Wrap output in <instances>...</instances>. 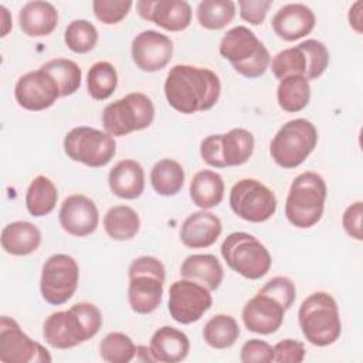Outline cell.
Masks as SVG:
<instances>
[{"mask_svg": "<svg viewBox=\"0 0 363 363\" xmlns=\"http://www.w3.org/2000/svg\"><path fill=\"white\" fill-rule=\"evenodd\" d=\"M64 152L74 162L89 167H102L113 159L116 142L108 132L89 126H77L65 135Z\"/></svg>", "mask_w": 363, "mask_h": 363, "instance_id": "11", "label": "cell"}, {"mask_svg": "<svg viewBox=\"0 0 363 363\" xmlns=\"http://www.w3.org/2000/svg\"><path fill=\"white\" fill-rule=\"evenodd\" d=\"M64 41L71 51L77 54H86L96 45L98 31L88 20H74L65 28Z\"/></svg>", "mask_w": 363, "mask_h": 363, "instance_id": "39", "label": "cell"}, {"mask_svg": "<svg viewBox=\"0 0 363 363\" xmlns=\"http://www.w3.org/2000/svg\"><path fill=\"white\" fill-rule=\"evenodd\" d=\"M102 326L101 311L89 302L51 313L43 325L44 340L55 349H71L94 337Z\"/></svg>", "mask_w": 363, "mask_h": 363, "instance_id": "2", "label": "cell"}, {"mask_svg": "<svg viewBox=\"0 0 363 363\" xmlns=\"http://www.w3.org/2000/svg\"><path fill=\"white\" fill-rule=\"evenodd\" d=\"M211 303L210 291L194 281L182 278L170 285L169 312L182 325L199 320L211 308Z\"/></svg>", "mask_w": 363, "mask_h": 363, "instance_id": "16", "label": "cell"}, {"mask_svg": "<svg viewBox=\"0 0 363 363\" xmlns=\"http://www.w3.org/2000/svg\"><path fill=\"white\" fill-rule=\"evenodd\" d=\"M328 189L323 177L315 172L298 174L289 187L285 216L298 228L313 227L322 217Z\"/></svg>", "mask_w": 363, "mask_h": 363, "instance_id": "4", "label": "cell"}, {"mask_svg": "<svg viewBox=\"0 0 363 363\" xmlns=\"http://www.w3.org/2000/svg\"><path fill=\"white\" fill-rule=\"evenodd\" d=\"M313 11L302 3H289L282 6L272 17L275 34L285 41H295L309 34L315 27Z\"/></svg>", "mask_w": 363, "mask_h": 363, "instance_id": "22", "label": "cell"}, {"mask_svg": "<svg viewBox=\"0 0 363 363\" xmlns=\"http://www.w3.org/2000/svg\"><path fill=\"white\" fill-rule=\"evenodd\" d=\"M21 31L28 37L51 34L58 24V11L48 1H28L18 11Z\"/></svg>", "mask_w": 363, "mask_h": 363, "instance_id": "26", "label": "cell"}, {"mask_svg": "<svg viewBox=\"0 0 363 363\" xmlns=\"http://www.w3.org/2000/svg\"><path fill=\"white\" fill-rule=\"evenodd\" d=\"M58 191L55 184L47 176H37L30 183L26 193V207L33 217L50 214L57 204Z\"/></svg>", "mask_w": 363, "mask_h": 363, "instance_id": "30", "label": "cell"}, {"mask_svg": "<svg viewBox=\"0 0 363 363\" xmlns=\"http://www.w3.org/2000/svg\"><path fill=\"white\" fill-rule=\"evenodd\" d=\"M140 227L138 213L129 206H115L104 216V228L106 234L116 241L133 238Z\"/></svg>", "mask_w": 363, "mask_h": 363, "instance_id": "31", "label": "cell"}, {"mask_svg": "<svg viewBox=\"0 0 363 363\" xmlns=\"http://www.w3.org/2000/svg\"><path fill=\"white\" fill-rule=\"evenodd\" d=\"M118 85V74L115 67L108 61L95 62L86 74L88 94L96 99L104 101L109 98Z\"/></svg>", "mask_w": 363, "mask_h": 363, "instance_id": "37", "label": "cell"}, {"mask_svg": "<svg viewBox=\"0 0 363 363\" xmlns=\"http://www.w3.org/2000/svg\"><path fill=\"white\" fill-rule=\"evenodd\" d=\"M221 92L220 78L208 68L177 64L164 79V96L169 105L186 115L211 109Z\"/></svg>", "mask_w": 363, "mask_h": 363, "instance_id": "1", "label": "cell"}, {"mask_svg": "<svg viewBox=\"0 0 363 363\" xmlns=\"http://www.w3.org/2000/svg\"><path fill=\"white\" fill-rule=\"evenodd\" d=\"M132 4L130 0H94L92 10L101 23L116 24L128 16Z\"/></svg>", "mask_w": 363, "mask_h": 363, "instance_id": "40", "label": "cell"}, {"mask_svg": "<svg viewBox=\"0 0 363 363\" xmlns=\"http://www.w3.org/2000/svg\"><path fill=\"white\" fill-rule=\"evenodd\" d=\"M0 360L4 363H50L48 350L30 339L9 316L0 318Z\"/></svg>", "mask_w": 363, "mask_h": 363, "instance_id": "15", "label": "cell"}, {"mask_svg": "<svg viewBox=\"0 0 363 363\" xmlns=\"http://www.w3.org/2000/svg\"><path fill=\"white\" fill-rule=\"evenodd\" d=\"M271 4V0H240V16L250 24L258 26L265 20Z\"/></svg>", "mask_w": 363, "mask_h": 363, "instance_id": "44", "label": "cell"}, {"mask_svg": "<svg viewBox=\"0 0 363 363\" xmlns=\"http://www.w3.org/2000/svg\"><path fill=\"white\" fill-rule=\"evenodd\" d=\"M240 336V326L231 315L218 313L210 318L203 328V337L213 349L231 347Z\"/></svg>", "mask_w": 363, "mask_h": 363, "instance_id": "34", "label": "cell"}, {"mask_svg": "<svg viewBox=\"0 0 363 363\" xmlns=\"http://www.w3.org/2000/svg\"><path fill=\"white\" fill-rule=\"evenodd\" d=\"M128 302L133 312L146 315L156 311L162 302L164 265L155 257L143 255L132 261L128 269Z\"/></svg>", "mask_w": 363, "mask_h": 363, "instance_id": "6", "label": "cell"}, {"mask_svg": "<svg viewBox=\"0 0 363 363\" xmlns=\"http://www.w3.org/2000/svg\"><path fill=\"white\" fill-rule=\"evenodd\" d=\"M108 184L111 191L121 199H138L145 189L143 167L132 159L121 160L109 170Z\"/></svg>", "mask_w": 363, "mask_h": 363, "instance_id": "25", "label": "cell"}, {"mask_svg": "<svg viewBox=\"0 0 363 363\" xmlns=\"http://www.w3.org/2000/svg\"><path fill=\"white\" fill-rule=\"evenodd\" d=\"M139 16L167 31H183L190 26L191 7L184 0H139Z\"/></svg>", "mask_w": 363, "mask_h": 363, "instance_id": "19", "label": "cell"}, {"mask_svg": "<svg viewBox=\"0 0 363 363\" xmlns=\"http://www.w3.org/2000/svg\"><path fill=\"white\" fill-rule=\"evenodd\" d=\"M223 231L220 218L206 210L191 213L182 224L180 241L187 248H207L213 245Z\"/></svg>", "mask_w": 363, "mask_h": 363, "instance_id": "23", "label": "cell"}, {"mask_svg": "<svg viewBox=\"0 0 363 363\" xmlns=\"http://www.w3.org/2000/svg\"><path fill=\"white\" fill-rule=\"evenodd\" d=\"M79 279L77 261L68 254H54L43 265L40 291L50 305H62L75 294Z\"/></svg>", "mask_w": 363, "mask_h": 363, "instance_id": "14", "label": "cell"}, {"mask_svg": "<svg viewBox=\"0 0 363 363\" xmlns=\"http://www.w3.org/2000/svg\"><path fill=\"white\" fill-rule=\"evenodd\" d=\"M41 244V231L30 221H13L1 230V247L10 255H28Z\"/></svg>", "mask_w": 363, "mask_h": 363, "instance_id": "28", "label": "cell"}, {"mask_svg": "<svg viewBox=\"0 0 363 363\" xmlns=\"http://www.w3.org/2000/svg\"><path fill=\"white\" fill-rule=\"evenodd\" d=\"M258 294H264L274 298L285 308V311H288L296 298V288L289 278L274 277L258 291Z\"/></svg>", "mask_w": 363, "mask_h": 363, "instance_id": "41", "label": "cell"}, {"mask_svg": "<svg viewBox=\"0 0 363 363\" xmlns=\"http://www.w3.org/2000/svg\"><path fill=\"white\" fill-rule=\"evenodd\" d=\"M41 69L54 78L61 96L72 95L81 86V68L71 60L54 58L43 64Z\"/></svg>", "mask_w": 363, "mask_h": 363, "instance_id": "36", "label": "cell"}, {"mask_svg": "<svg viewBox=\"0 0 363 363\" xmlns=\"http://www.w3.org/2000/svg\"><path fill=\"white\" fill-rule=\"evenodd\" d=\"M221 255L227 265L247 279H259L271 268L272 259L267 247L254 235L235 231L221 244Z\"/></svg>", "mask_w": 363, "mask_h": 363, "instance_id": "9", "label": "cell"}, {"mask_svg": "<svg viewBox=\"0 0 363 363\" xmlns=\"http://www.w3.org/2000/svg\"><path fill=\"white\" fill-rule=\"evenodd\" d=\"M329 65V51L322 41L305 40L295 47L279 51L271 62V71L279 81L301 75L309 79L319 78Z\"/></svg>", "mask_w": 363, "mask_h": 363, "instance_id": "8", "label": "cell"}, {"mask_svg": "<svg viewBox=\"0 0 363 363\" xmlns=\"http://www.w3.org/2000/svg\"><path fill=\"white\" fill-rule=\"evenodd\" d=\"M318 143L315 125L303 118L288 121L272 138L269 153L284 169H295L305 162Z\"/></svg>", "mask_w": 363, "mask_h": 363, "instance_id": "7", "label": "cell"}, {"mask_svg": "<svg viewBox=\"0 0 363 363\" xmlns=\"http://www.w3.org/2000/svg\"><path fill=\"white\" fill-rule=\"evenodd\" d=\"M274 362L278 363H301L305 359V346L295 339L279 340L274 347Z\"/></svg>", "mask_w": 363, "mask_h": 363, "instance_id": "43", "label": "cell"}, {"mask_svg": "<svg viewBox=\"0 0 363 363\" xmlns=\"http://www.w3.org/2000/svg\"><path fill=\"white\" fill-rule=\"evenodd\" d=\"M197 20L207 30H221L228 26L235 16V3L231 0H204L196 10Z\"/></svg>", "mask_w": 363, "mask_h": 363, "instance_id": "35", "label": "cell"}, {"mask_svg": "<svg viewBox=\"0 0 363 363\" xmlns=\"http://www.w3.org/2000/svg\"><path fill=\"white\" fill-rule=\"evenodd\" d=\"M136 352L132 339L122 332L108 333L99 345L101 357L108 363H128L135 357Z\"/></svg>", "mask_w": 363, "mask_h": 363, "instance_id": "38", "label": "cell"}, {"mask_svg": "<svg viewBox=\"0 0 363 363\" xmlns=\"http://www.w3.org/2000/svg\"><path fill=\"white\" fill-rule=\"evenodd\" d=\"M298 320L303 337L313 346H329L342 333L339 308L332 295L323 291L311 294L299 306Z\"/></svg>", "mask_w": 363, "mask_h": 363, "instance_id": "3", "label": "cell"}, {"mask_svg": "<svg viewBox=\"0 0 363 363\" xmlns=\"http://www.w3.org/2000/svg\"><path fill=\"white\" fill-rule=\"evenodd\" d=\"M362 217H363V203L356 201L350 204L343 216H342V224L345 231L354 240L360 241L363 238L362 233Z\"/></svg>", "mask_w": 363, "mask_h": 363, "instance_id": "45", "label": "cell"}, {"mask_svg": "<svg viewBox=\"0 0 363 363\" xmlns=\"http://www.w3.org/2000/svg\"><path fill=\"white\" fill-rule=\"evenodd\" d=\"M60 96L57 82L41 68L21 75L14 85V98L27 111H44Z\"/></svg>", "mask_w": 363, "mask_h": 363, "instance_id": "17", "label": "cell"}, {"mask_svg": "<svg viewBox=\"0 0 363 363\" xmlns=\"http://www.w3.org/2000/svg\"><path fill=\"white\" fill-rule=\"evenodd\" d=\"M180 277L206 286L210 292L216 291L223 282L224 269L216 255L193 254L180 267Z\"/></svg>", "mask_w": 363, "mask_h": 363, "instance_id": "27", "label": "cell"}, {"mask_svg": "<svg viewBox=\"0 0 363 363\" xmlns=\"http://www.w3.org/2000/svg\"><path fill=\"white\" fill-rule=\"evenodd\" d=\"M189 350L187 335L173 326H162L150 337L149 353L153 362L177 363L187 357Z\"/></svg>", "mask_w": 363, "mask_h": 363, "instance_id": "24", "label": "cell"}, {"mask_svg": "<svg viewBox=\"0 0 363 363\" xmlns=\"http://www.w3.org/2000/svg\"><path fill=\"white\" fill-rule=\"evenodd\" d=\"M277 99L285 112L302 111L311 99V85L305 77L291 75L279 81Z\"/></svg>", "mask_w": 363, "mask_h": 363, "instance_id": "32", "label": "cell"}, {"mask_svg": "<svg viewBox=\"0 0 363 363\" xmlns=\"http://www.w3.org/2000/svg\"><path fill=\"white\" fill-rule=\"evenodd\" d=\"M155 119L152 99L140 92H130L108 104L102 111L104 129L112 136H125L146 129Z\"/></svg>", "mask_w": 363, "mask_h": 363, "instance_id": "10", "label": "cell"}, {"mask_svg": "<svg viewBox=\"0 0 363 363\" xmlns=\"http://www.w3.org/2000/svg\"><path fill=\"white\" fill-rule=\"evenodd\" d=\"M285 316V308L274 298L258 294L242 309V322L250 332L269 335L277 332Z\"/></svg>", "mask_w": 363, "mask_h": 363, "instance_id": "21", "label": "cell"}, {"mask_svg": "<svg viewBox=\"0 0 363 363\" xmlns=\"http://www.w3.org/2000/svg\"><path fill=\"white\" fill-rule=\"evenodd\" d=\"M224 197V182L223 177L213 170L197 172L190 182V199L193 203L208 210L221 203Z\"/></svg>", "mask_w": 363, "mask_h": 363, "instance_id": "29", "label": "cell"}, {"mask_svg": "<svg viewBox=\"0 0 363 363\" xmlns=\"http://www.w3.org/2000/svg\"><path fill=\"white\" fill-rule=\"evenodd\" d=\"M240 360L242 363H269L274 362V349L265 340L250 339L241 347Z\"/></svg>", "mask_w": 363, "mask_h": 363, "instance_id": "42", "label": "cell"}, {"mask_svg": "<svg viewBox=\"0 0 363 363\" xmlns=\"http://www.w3.org/2000/svg\"><path fill=\"white\" fill-rule=\"evenodd\" d=\"M230 207L242 220L262 223L277 211V197L257 179H241L230 191Z\"/></svg>", "mask_w": 363, "mask_h": 363, "instance_id": "13", "label": "cell"}, {"mask_svg": "<svg viewBox=\"0 0 363 363\" xmlns=\"http://www.w3.org/2000/svg\"><path fill=\"white\" fill-rule=\"evenodd\" d=\"M220 54L245 78L261 77L271 62L267 47L245 26H237L223 35Z\"/></svg>", "mask_w": 363, "mask_h": 363, "instance_id": "5", "label": "cell"}, {"mask_svg": "<svg viewBox=\"0 0 363 363\" xmlns=\"http://www.w3.org/2000/svg\"><path fill=\"white\" fill-rule=\"evenodd\" d=\"M362 7H363V3L357 0L356 3L352 4L349 10V24L359 34L362 33Z\"/></svg>", "mask_w": 363, "mask_h": 363, "instance_id": "46", "label": "cell"}, {"mask_svg": "<svg viewBox=\"0 0 363 363\" xmlns=\"http://www.w3.org/2000/svg\"><path fill=\"white\" fill-rule=\"evenodd\" d=\"M0 10L3 11V24H4V28H3V31H1V37H4V35H7V33H9V30H10V27H11V20H9V11H7V9L4 7V6H0Z\"/></svg>", "mask_w": 363, "mask_h": 363, "instance_id": "47", "label": "cell"}, {"mask_svg": "<svg viewBox=\"0 0 363 363\" xmlns=\"http://www.w3.org/2000/svg\"><path fill=\"white\" fill-rule=\"evenodd\" d=\"M150 183L157 194L166 197L174 196L183 187L184 170L179 162L173 159H162L152 167Z\"/></svg>", "mask_w": 363, "mask_h": 363, "instance_id": "33", "label": "cell"}, {"mask_svg": "<svg viewBox=\"0 0 363 363\" xmlns=\"http://www.w3.org/2000/svg\"><path fill=\"white\" fill-rule=\"evenodd\" d=\"M254 152V136L244 128L223 135H210L201 140L200 155L213 167L223 169L244 164Z\"/></svg>", "mask_w": 363, "mask_h": 363, "instance_id": "12", "label": "cell"}, {"mask_svg": "<svg viewBox=\"0 0 363 363\" xmlns=\"http://www.w3.org/2000/svg\"><path fill=\"white\" fill-rule=\"evenodd\" d=\"M58 220L65 233L74 237H86L96 230L99 214L95 203L89 197L72 194L62 201Z\"/></svg>", "mask_w": 363, "mask_h": 363, "instance_id": "20", "label": "cell"}, {"mask_svg": "<svg viewBox=\"0 0 363 363\" xmlns=\"http://www.w3.org/2000/svg\"><path fill=\"white\" fill-rule=\"evenodd\" d=\"M132 60L136 67L145 72H156L163 69L172 60V40L155 30L139 33L130 45Z\"/></svg>", "mask_w": 363, "mask_h": 363, "instance_id": "18", "label": "cell"}]
</instances>
